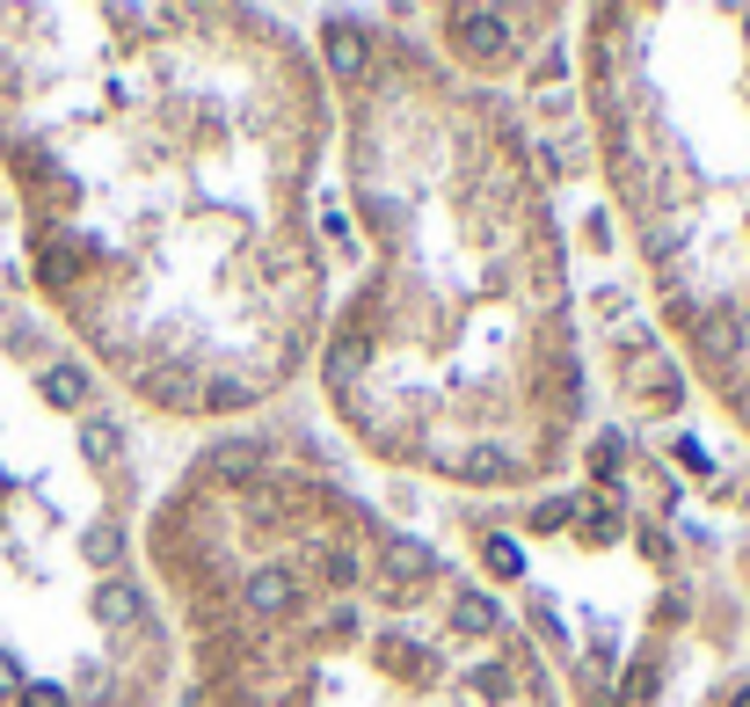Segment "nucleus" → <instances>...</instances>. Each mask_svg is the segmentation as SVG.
Listing matches in <instances>:
<instances>
[{"instance_id": "6e6552de", "label": "nucleus", "mask_w": 750, "mask_h": 707, "mask_svg": "<svg viewBox=\"0 0 750 707\" xmlns=\"http://www.w3.org/2000/svg\"><path fill=\"white\" fill-rule=\"evenodd\" d=\"M685 707H750V664H729L721 678H707Z\"/></svg>"}, {"instance_id": "39448f33", "label": "nucleus", "mask_w": 750, "mask_h": 707, "mask_svg": "<svg viewBox=\"0 0 750 707\" xmlns=\"http://www.w3.org/2000/svg\"><path fill=\"white\" fill-rule=\"evenodd\" d=\"M445 532L569 707H664L707 642L721 554L685 475L627 424H591L576 467L546 489L445 503Z\"/></svg>"}, {"instance_id": "f257e3e1", "label": "nucleus", "mask_w": 750, "mask_h": 707, "mask_svg": "<svg viewBox=\"0 0 750 707\" xmlns=\"http://www.w3.org/2000/svg\"><path fill=\"white\" fill-rule=\"evenodd\" d=\"M335 103L314 37L241 0L0 8V168L30 278L103 387L233 430L314 372Z\"/></svg>"}, {"instance_id": "423d86ee", "label": "nucleus", "mask_w": 750, "mask_h": 707, "mask_svg": "<svg viewBox=\"0 0 750 707\" xmlns=\"http://www.w3.org/2000/svg\"><path fill=\"white\" fill-rule=\"evenodd\" d=\"M569 8H489V0H459V8H437L430 30L437 44L430 52L445 59L452 73H467V81H481V89H503V81H518V73H532V59L554 52L569 30Z\"/></svg>"}, {"instance_id": "7ed1b4c3", "label": "nucleus", "mask_w": 750, "mask_h": 707, "mask_svg": "<svg viewBox=\"0 0 750 707\" xmlns=\"http://www.w3.org/2000/svg\"><path fill=\"white\" fill-rule=\"evenodd\" d=\"M146 576L197 707H561L510 605L299 430H211Z\"/></svg>"}, {"instance_id": "0eeeda50", "label": "nucleus", "mask_w": 750, "mask_h": 707, "mask_svg": "<svg viewBox=\"0 0 750 707\" xmlns=\"http://www.w3.org/2000/svg\"><path fill=\"white\" fill-rule=\"evenodd\" d=\"M715 635H750V526L729 540V554H721L715 569V605H707V642Z\"/></svg>"}, {"instance_id": "20e7f679", "label": "nucleus", "mask_w": 750, "mask_h": 707, "mask_svg": "<svg viewBox=\"0 0 750 707\" xmlns=\"http://www.w3.org/2000/svg\"><path fill=\"white\" fill-rule=\"evenodd\" d=\"M576 103L678 372L750 445V0H597Z\"/></svg>"}, {"instance_id": "f03ea898", "label": "nucleus", "mask_w": 750, "mask_h": 707, "mask_svg": "<svg viewBox=\"0 0 750 707\" xmlns=\"http://www.w3.org/2000/svg\"><path fill=\"white\" fill-rule=\"evenodd\" d=\"M314 52L365 241L314 343L329 424L372 467L445 496L561 481L591 438V351L518 103L452 73L402 15H329Z\"/></svg>"}]
</instances>
